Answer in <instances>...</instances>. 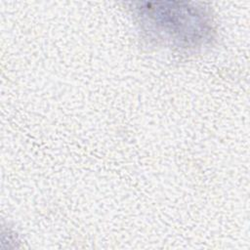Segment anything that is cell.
<instances>
[{
  "mask_svg": "<svg viewBox=\"0 0 250 250\" xmlns=\"http://www.w3.org/2000/svg\"><path fill=\"white\" fill-rule=\"evenodd\" d=\"M142 29L149 37L179 49H197L215 33L210 14L201 7L183 2L134 4Z\"/></svg>",
  "mask_w": 250,
  "mask_h": 250,
  "instance_id": "1",
  "label": "cell"
}]
</instances>
